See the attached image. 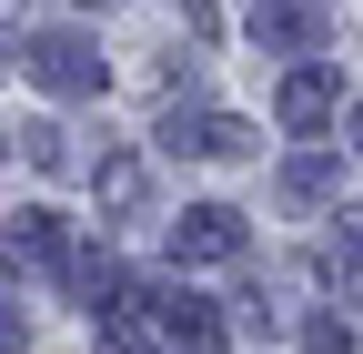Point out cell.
Masks as SVG:
<instances>
[{
	"label": "cell",
	"mask_w": 363,
	"mask_h": 354,
	"mask_svg": "<svg viewBox=\"0 0 363 354\" xmlns=\"http://www.w3.org/2000/svg\"><path fill=\"white\" fill-rule=\"evenodd\" d=\"M21 71L40 81V92H61V102H91L101 92V41L91 31H30L21 41Z\"/></svg>",
	"instance_id": "6da1fadb"
},
{
	"label": "cell",
	"mask_w": 363,
	"mask_h": 354,
	"mask_svg": "<svg viewBox=\"0 0 363 354\" xmlns=\"http://www.w3.org/2000/svg\"><path fill=\"white\" fill-rule=\"evenodd\" d=\"M162 142L192 152V162H233V152H252V122H233V112H172L162 102Z\"/></svg>",
	"instance_id": "7a4b0ae2"
},
{
	"label": "cell",
	"mask_w": 363,
	"mask_h": 354,
	"mask_svg": "<svg viewBox=\"0 0 363 354\" xmlns=\"http://www.w3.org/2000/svg\"><path fill=\"white\" fill-rule=\"evenodd\" d=\"M242 253V213L233 203H192L172 223V263H233Z\"/></svg>",
	"instance_id": "3957f363"
},
{
	"label": "cell",
	"mask_w": 363,
	"mask_h": 354,
	"mask_svg": "<svg viewBox=\"0 0 363 354\" xmlns=\"http://www.w3.org/2000/svg\"><path fill=\"white\" fill-rule=\"evenodd\" d=\"M0 253H11V263H30V274H61V263H71V223H61L51 203H30V213H11Z\"/></svg>",
	"instance_id": "277c9868"
},
{
	"label": "cell",
	"mask_w": 363,
	"mask_h": 354,
	"mask_svg": "<svg viewBox=\"0 0 363 354\" xmlns=\"http://www.w3.org/2000/svg\"><path fill=\"white\" fill-rule=\"evenodd\" d=\"M162 344H172V354H222L233 324H222L202 294H172V284H162Z\"/></svg>",
	"instance_id": "5b68a950"
},
{
	"label": "cell",
	"mask_w": 363,
	"mask_h": 354,
	"mask_svg": "<svg viewBox=\"0 0 363 354\" xmlns=\"http://www.w3.org/2000/svg\"><path fill=\"white\" fill-rule=\"evenodd\" d=\"M333 92H343V61H313L283 81V132H323L333 122Z\"/></svg>",
	"instance_id": "8992f818"
},
{
	"label": "cell",
	"mask_w": 363,
	"mask_h": 354,
	"mask_svg": "<svg viewBox=\"0 0 363 354\" xmlns=\"http://www.w3.org/2000/svg\"><path fill=\"white\" fill-rule=\"evenodd\" d=\"M142 183H152L142 152H101V162H91V193H101V213H142Z\"/></svg>",
	"instance_id": "52a82bcc"
},
{
	"label": "cell",
	"mask_w": 363,
	"mask_h": 354,
	"mask_svg": "<svg viewBox=\"0 0 363 354\" xmlns=\"http://www.w3.org/2000/svg\"><path fill=\"white\" fill-rule=\"evenodd\" d=\"M333 193H343V152H303V162H283V203L313 213V203H333Z\"/></svg>",
	"instance_id": "ba28073f"
},
{
	"label": "cell",
	"mask_w": 363,
	"mask_h": 354,
	"mask_svg": "<svg viewBox=\"0 0 363 354\" xmlns=\"http://www.w3.org/2000/svg\"><path fill=\"white\" fill-rule=\"evenodd\" d=\"M252 31L272 41V51H313V11L303 0H252Z\"/></svg>",
	"instance_id": "9c48e42d"
},
{
	"label": "cell",
	"mask_w": 363,
	"mask_h": 354,
	"mask_svg": "<svg viewBox=\"0 0 363 354\" xmlns=\"http://www.w3.org/2000/svg\"><path fill=\"white\" fill-rule=\"evenodd\" d=\"M21 152H30L40 172H71V132H61V122H30V132H21Z\"/></svg>",
	"instance_id": "30bf717a"
},
{
	"label": "cell",
	"mask_w": 363,
	"mask_h": 354,
	"mask_svg": "<svg viewBox=\"0 0 363 354\" xmlns=\"http://www.w3.org/2000/svg\"><path fill=\"white\" fill-rule=\"evenodd\" d=\"M0 344H30V304H21V284H0Z\"/></svg>",
	"instance_id": "8fae6325"
},
{
	"label": "cell",
	"mask_w": 363,
	"mask_h": 354,
	"mask_svg": "<svg viewBox=\"0 0 363 354\" xmlns=\"http://www.w3.org/2000/svg\"><path fill=\"white\" fill-rule=\"evenodd\" d=\"M313 354H353V324L343 314H313Z\"/></svg>",
	"instance_id": "7c38bea8"
}]
</instances>
